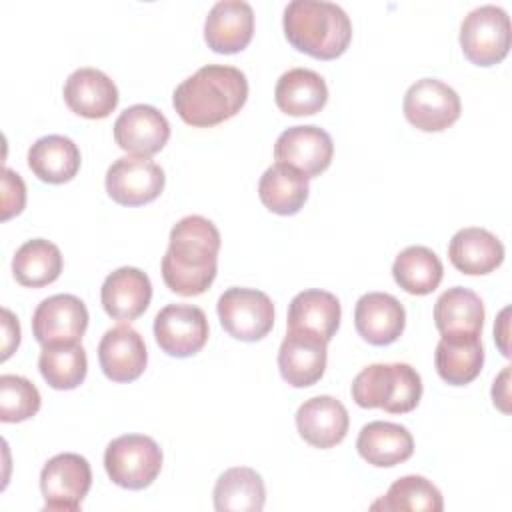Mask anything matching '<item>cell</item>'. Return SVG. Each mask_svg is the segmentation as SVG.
Wrapping results in <instances>:
<instances>
[{"instance_id": "obj_1", "label": "cell", "mask_w": 512, "mask_h": 512, "mask_svg": "<svg viewBox=\"0 0 512 512\" xmlns=\"http://www.w3.org/2000/svg\"><path fill=\"white\" fill-rule=\"evenodd\" d=\"M220 232L212 220L192 214L170 230V244L162 258L164 284L180 296L204 294L216 278Z\"/></svg>"}, {"instance_id": "obj_2", "label": "cell", "mask_w": 512, "mask_h": 512, "mask_svg": "<svg viewBox=\"0 0 512 512\" xmlns=\"http://www.w3.org/2000/svg\"><path fill=\"white\" fill-rule=\"evenodd\" d=\"M246 100L248 80L244 72L222 64L198 68L172 94L174 110L194 128H210L236 116Z\"/></svg>"}, {"instance_id": "obj_3", "label": "cell", "mask_w": 512, "mask_h": 512, "mask_svg": "<svg viewBox=\"0 0 512 512\" xmlns=\"http://www.w3.org/2000/svg\"><path fill=\"white\" fill-rule=\"evenodd\" d=\"M284 36L298 50L318 60L342 56L352 40L348 14L324 0H292L282 16Z\"/></svg>"}, {"instance_id": "obj_4", "label": "cell", "mask_w": 512, "mask_h": 512, "mask_svg": "<svg viewBox=\"0 0 512 512\" xmlns=\"http://www.w3.org/2000/svg\"><path fill=\"white\" fill-rule=\"evenodd\" d=\"M350 392L360 408H382L390 414H406L414 410L422 398V378L404 362L370 364L356 374Z\"/></svg>"}, {"instance_id": "obj_5", "label": "cell", "mask_w": 512, "mask_h": 512, "mask_svg": "<svg viewBox=\"0 0 512 512\" xmlns=\"http://www.w3.org/2000/svg\"><path fill=\"white\" fill-rule=\"evenodd\" d=\"M104 468L116 486L126 490H142L160 474L162 450L150 436L124 434L106 446Z\"/></svg>"}, {"instance_id": "obj_6", "label": "cell", "mask_w": 512, "mask_h": 512, "mask_svg": "<svg viewBox=\"0 0 512 512\" xmlns=\"http://www.w3.org/2000/svg\"><path fill=\"white\" fill-rule=\"evenodd\" d=\"M460 48L476 66H494L510 50V18L504 8L484 4L468 12L460 24Z\"/></svg>"}, {"instance_id": "obj_7", "label": "cell", "mask_w": 512, "mask_h": 512, "mask_svg": "<svg viewBox=\"0 0 512 512\" xmlns=\"http://www.w3.org/2000/svg\"><path fill=\"white\" fill-rule=\"evenodd\" d=\"M222 328L236 340H262L274 326V304L262 290L228 288L216 304Z\"/></svg>"}, {"instance_id": "obj_8", "label": "cell", "mask_w": 512, "mask_h": 512, "mask_svg": "<svg viewBox=\"0 0 512 512\" xmlns=\"http://www.w3.org/2000/svg\"><path fill=\"white\" fill-rule=\"evenodd\" d=\"M92 486V470L84 456L64 452L52 456L40 472L44 510L74 512Z\"/></svg>"}, {"instance_id": "obj_9", "label": "cell", "mask_w": 512, "mask_h": 512, "mask_svg": "<svg viewBox=\"0 0 512 512\" xmlns=\"http://www.w3.org/2000/svg\"><path fill=\"white\" fill-rule=\"evenodd\" d=\"M404 116L422 132H442L460 118V96L442 80H416L404 94Z\"/></svg>"}, {"instance_id": "obj_10", "label": "cell", "mask_w": 512, "mask_h": 512, "mask_svg": "<svg viewBox=\"0 0 512 512\" xmlns=\"http://www.w3.org/2000/svg\"><path fill=\"white\" fill-rule=\"evenodd\" d=\"M154 338L174 358L194 356L208 342V320L194 304H168L154 318Z\"/></svg>"}, {"instance_id": "obj_11", "label": "cell", "mask_w": 512, "mask_h": 512, "mask_svg": "<svg viewBox=\"0 0 512 512\" xmlns=\"http://www.w3.org/2000/svg\"><path fill=\"white\" fill-rule=\"evenodd\" d=\"M164 170L142 156H122L106 170V192L120 206H142L164 190Z\"/></svg>"}, {"instance_id": "obj_12", "label": "cell", "mask_w": 512, "mask_h": 512, "mask_svg": "<svg viewBox=\"0 0 512 512\" xmlns=\"http://www.w3.org/2000/svg\"><path fill=\"white\" fill-rule=\"evenodd\" d=\"M88 328L86 304L74 294L44 298L32 316V334L38 344H80Z\"/></svg>"}, {"instance_id": "obj_13", "label": "cell", "mask_w": 512, "mask_h": 512, "mask_svg": "<svg viewBox=\"0 0 512 512\" xmlns=\"http://www.w3.org/2000/svg\"><path fill=\"white\" fill-rule=\"evenodd\" d=\"M334 144L326 130L314 124L284 130L274 144L276 162L300 170L306 178L320 176L332 162Z\"/></svg>"}, {"instance_id": "obj_14", "label": "cell", "mask_w": 512, "mask_h": 512, "mask_svg": "<svg viewBox=\"0 0 512 512\" xmlns=\"http://www.w3.org/2000/svg\"><path fill=\"white\" fill-rule=\"evenodd\" d=\"M170 138L166 116L148 104H134L120 112L114 122V140L124 152L150 158L158 154Z\"/></svg>"}, {"instance_id": "obj_15", "label": "cell", "mask_w": 512, "mask_h": 512, "mask_svg": "<svg viewBox=\"0 0 512 512\" xmlns=\"http://www.w3.org/2000/svg\"><path fill=\"white\" fill-rule=\"evenodd\" d=\"M326 344L328 342L312 332L288 330L278 350V368L282 378L294 388L316 384L326 370Z\"/></svg>"}, {"instance_id": "obj_16", "label": "cell", "mask_w": 512, "mask_h": 512, "mask_svg": "<svg viewBox=\"0 0 512 512\" xmlns=\"http://www.w3.org/2000/svg\"><path fill=\"white\" fill-rule=\"evenodd\" d=\"M254 34V10L244 0L216 2L204 22V40L216 54L242 52Z\"/></svg>"}, {"instance_id": "obj_17", "label": "cell", "mask_w": 512, "mask_h": 512, "mask_svg": "<svg viewBox=\"0 0 512 512\" xmlns=\"http://www.w3.org/2000/svg\"><path fill=\"white\" fill-rule=\"evenodd\" d=\"M98 360L104 376L112 382H132L142 376L148 352L144 338L128 324L104 332L98 344Z\"/></svg>"}, {"instance_id": "obj_18", "label": "cell", "mask_w": 512, "mask_h": 512, "mask_svg": "<svg viewBox=\"0 0 512 512\" xmlns=\"http://www.w3.org/2000/svg\"><path fill=\"white\" fill-rule=\"evenodd\" d=\"M356 332L372 346L396 342L406 326L404 306L386 292H368L358 298L354 308Z\"/></svg>"}, {"instance_id": "obj_19", "label": "cell", "mask_w": 512, "mask_h": 512, "mask_svg": "<svg viewBox=\"0 0 512 512\" xmlns=\"http://www.w3.org/2000/svg\"><path fill=\"white\" fill-rule=\"evenodd\" d=\"M152 300V284L146 272L134 266H122L106 276L100 288L104 312L122 322L136 320L146 312Z\"/></svg>"}, {"instance_id": "obj_20", "label": "cell", "mask_w": 512, "mask_h": 512, "mask_svg": "<svg viewBox=\"0 0 512 512\" xmlns=\"http://www.w3.org/2000/svg\"><path fill=\"white\" fill-rule=\"evenodd\" d=\"M66 106L88 120H102L118 106V88L98 68H78L64 84Z\"/></svg>"}, {"instance_id": "obj_21", "label": "cell", "mask_w": 512, "mask_h": 512, "mask_svg": "<svg viewBox=\"0 0 512 512\" xmlns=\"http://www.w3.org/2000/svg\"><path fill=\"white\" fill-rule=\"evenodd\" d=\"M348 410L334 396H314L296 412L298 434L314 448H332L346 438Z\"/></svg>"}, {"instance_id": "obj_22", "label": "cell", "mask_w": 512, "mask_h": 512, "mask_svg": "<svg viewBox=\"0 0 512 512\" xmlns=\"http://www.w3.org/2000/svg\"><path fill=\"white\" fill-rule=\"evenodd\" d=\"M448 258L462 274L482 276L502 264L504 244L492 232L468 226L452 236L448 244Z\"/></svg>"}, {"instance_id": "obj_23", "label": "cell", "mask_w": 512, "mask_h": 512, "mask_svg": "<svg viewBox=\"0 0 512 512\" xmlns=\"http://www.w3.org/2000/svg\"><path fill=\"white\" fill-rule=\"evenodd\" d=\"M358 454L372 466L390 468L406 462L414 452V440L406 426L374 420L362 426L356 440Z\"/></svg>"}, {"instance_id": "obj_24", "label": "cell", "mask_w": 512, "mask_h": 512, "mask_svg": "<svg viewBox=\"0 0 512 512\" xmlns=\"http://www.w3.org/2000/svg\"><path fill=\"white\" fill-rule=\"evenodd\" d=\"M342 310L340 302L332 292L326 290H304L298 292L288 306V330H304L330 342L340 326Z\"/></svg>"}, {"instance_id": "obj_25", "label": "cell", "mask_w": 512, "mask_h": 512, "mask_svg": "<svg viewBox=\"0 0 512 512\" xmlns=\"http://www.w3.org/2000/svg\"><path fill=\"white\" fill-rule=\"evenodd\" d=\"M434 324L442 336H480L484 304L476 292L464 286L448 288L434 304Z\"/></svg>"}, {"instance_id": "obj_26", "label": "cell", "mask_w": 512, "mask_h": 512, "mask_svg": "<svg viewBox=\"0 0 512 512\" xmlns=\"http://www.w3.org/2000/svg\"><path fill=\"white\" fill-rule=\"evenodd\" d=\"M276 106L288 116H312L328 102L324 78L310 68H290L274 88Z\"/></svg>"}, {"instance_id": "obj_27", "label": "cell", "mask_w": 512, "mask_h": 512, "mask_svg": "<svg viewBox=\"0 0 512 512\" xmlns=\"http://www.w3.org/2000/svg\"><path fill=\"white\" fill-rule=\"evenodd\" d=\"M434 364L438 376L446 384H470L484 366V346L480 336H442L436 344Z\"/></svg>"}, {"instance_id": "obj_28", "label": "cell", "mask_w": 512, "mask_h": 512, "mask_svg": "<svg viewBox=\"0 0 512 512\" xmlns=\"http://www.w3.org/2000/svg\"><path fill=\"white\" fill-rule=\"evenodd\" d=\"M80 150L68 138L60 134H48L38 138L28 150V166L42 182L64 184L72 180L80 170Z\"/></svg>"}, {"instance_id": "obj_29", "label": "cell", "mask_w": 512, "mask_h": 512, "mask_svg": "<svg viewBox=\"0 0 512 512\" xmlns=\"http://www.w3.org/2000/svg\"><path fill=\"white\" fill-rule=\"evenodd\" d=\"M308 192V178L300 170L282 162L266 168L258 182V196L262 204L280 216H292L300 212L308 200Z\"/></svg>"}, {"instance_id": "obj_30", "label": "cell", "mask_w": 512, "mask_h": 512, "mask_svg": "<svg viewBox=\"0 0 512 512\" xmlns=\"http://www.w3.org/2000/svg\"><path fill=\"white\" fill-rule=\"evenodd\" d=\"M264 502V480L252 468L234 466L216 480L214 508L218 512H260Z\"/></svg>"}, {"instance_id": "obj_31", "label": "cell", "mask_w": 512, "mask_h": 512, "mask_svg": "<svg viewBox=\"0 0 512 512\" xmlns=\"http://www.w3.org/2000/svg\"><path fill=\"white\" fill-rule=\"evenodd\" d=\"M392 276L404 292L426 296L440 286L444 266L434 250L426 246H408L396 256Z\"/></svg>"}, {"instance_id": "obj_32", "label": "cell", "mask_w": 512, "mask_h": 512, "mask_svg": "<svg viewBox=\"0 0 512 512\" xmlns=\"http://www.w3.org/2000/svg\"><path fill=\"white\" fill-rule=\"evenodd\" d=\"M62 272L60 248L44 238L24 242L12 258V274L26 288H42L58 280Z\"/></svg>"}, {"instance_id": "obj_33", "label": "cell", "mask_w": 512, "mask_h": 512, "mask_svg": "<svg viewBox=\"0 0 512 512\" xmlns=\"http://www.w3.org/2000/svg\"><path fill=\"white\" fill-rule=\"evenodd\" d=\"M38 368L46 384L54 390L78 388L88 372V358L82 344L42 346Z\"/></svg>"}, {"instance_id": "obj_34", "label": "cell", "mask_w": 512, "mask_h": 512, "mask_svg": "<svg viewBox=\"0 0 512 512\" xmlns=\"http://www.w3.org/2000/svg\"><path fill=\"white\" fill-rule=\"evenodd\" d=\"M372 510H426L440 512L444 508L442 492L424 476H402L398 478L388 492L370 506Z\"/></svg>"}, {"instance_id": "obj_35", "label": "cell", "mask_w": 512, "mask_h": 512, "mask_svg": "<svg viewBox=\"0 0 512 512\" xmlns=\"http://www.w3.org/2000/svg\"><path fill=\"white\" fill-rule=\"evenodd\" d=\"M42 398L38 388L24 376L2 374L0 376V420L24 422L40 410Z\"/></svg>"}, {"instance_id": "obj_36", "label": "cell", "mask_w": 512, "mask_h": 512, "mask_svg": "<svg viewBox=\"0 0 512 512\" xmlns=\"http://www.w3.org/2000/svg\"><path fill=\"white\" fill-rule=\"evenodd\" d=\"M2 220L12 218L14 214H20L26 204V186L20 174H16L10 168H4L2 172Z\"/></svg>"}, {"instance_id": "obj_37", "label": "cell", "mask_w": 512, "mask_h": 512, "mask_svg": "<svg viewBox=\"0 0 512 512\" xmlns=\"http://www.w3.org/2000/svg\"><path fill=\"white\" fill-rule=\"evenodd\" d=\"M2 330H4V340H2V360H8L10 354L18 348L20 344V324L14 314L4 308L2 310Z\"/></svg>"}, {"instance_id": "obj_38", "label": "cell", "mask_w": 512, "mask_h": 512, "mask_svg": "<svg viewBox=\"0 0 512 512\" xmlns=\"http://www.w3.org/2000/svg\"><path fill=\"white\" fill-rule=\"evenodd\" d=\"M508 378H510V366H506L500 376L494 380V386H492V400H494V406L500 408L502 412H510V394H508Z\"/></svg>"}, {"instance_id": "obj_39", "label": "cell", "mask_w": 512, "mask_h": 512, "mask_svg": "<svg viewBox=\"0 0 512 512\" xmlns=\"http://www.w3.org/2000/svg\"><path fill=\"white\" fill-rule=\"evenodd\" d=\"M508 314H510V308H504L494 324V338H496V344L500 348V352L508 358L510 352H508Z\"/></svg>"}]
</instances>
